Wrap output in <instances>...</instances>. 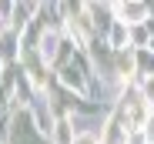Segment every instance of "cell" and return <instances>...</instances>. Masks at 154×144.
<instances>
[{
  "label": "cell",
  "instance_id": "cell-1",
  "mask_svg": "<svg viewBox=\"0 0 154 144\" xmlns=\"http://www.w3.org/2000/svg\"><path fill=\"white\" fill-rule=\"evenodd\" d=\"M74 144H100V137L91 131H81V134H74Z\"/></svg>",
  "mask_w": 154,
  "mask_h": 144
}]
</instances>
